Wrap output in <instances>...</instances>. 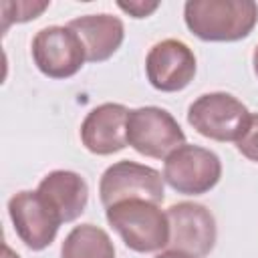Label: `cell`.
Here are the masks:
<instances>
[{
  "label": "cell",
  "instance_id": "obj_16",
  "mask_svg": "<svg viewBox=\"0 0 258 258\" xmlns=\"http://www.w3.org/2000/svg\"><path fill=\"white\" fill-rule=\"evenodd\" d=\"M236 149L242 157H246L252 163H258V113L250 115L246 131L236 141Z\"/></svg>",
  "mask_w": 258,
  "mask_h": 258
},
{
  "label": "cell",
  "instance_id": "obj_5",
  "mask_svg": "<svg viewBox=\"0 0 258 258\" xmlns=\"http://www.w3.org/2000/svg\"><path fill=\"white\" fill-rule=\"evenodd\" d=\"M161 175L173 191L202 196L218 185L222 177V161L212 149L183 143L163 159Z\"/></svg>",
  "mask_w": 258,
  "mask_h": 258
},
{
  "label": "cell",
  "instance_id": "obj_6",
  "mask_svg": "<svg viewBox=\"0 0 258 258\" xmlns=\"http://www.w3.org/2000/svg\"><path fill=\"white\" fill-rule=\"evenodd\" d=\"M30 54L36 69L48 79H71L87 62V52L77 32L67 26H44L30 42Z\"/></svg>",
  "mask_w": 258,
  "mask_h": 258
},
{
  "label": "cell",
  "instance_id": "obj_7",
  "mask_svg": "<svg viewBox=\"0 0 258 258\" xmlns=\"http://www.w3.org/2000/svg\"><path fill=\"white\" fill-rule=\"evenodd\" d=\"M165 198L163 175L145 163L121 159L109 165L99 179V200L105 208L123 200H147L161 204Z\"/></svg>",
  "mask_w": 258,
  "mask_h": 258
},
{
  "label": "cell",
  "instance_id": "obj_1",
  "mask_svg": "<svg viewBox=\"0 0 258 258\" xmlns=\"http://www.w3.org/2000/svg\"><path fill=\"white\" fill-rule=\"evenodd\" d=\"M183 22L204 42H238L258 24V4L254 0H187Z\"/></svg>",
  "mask_w": 258,
  "mask_h": 258
},
{
  "label": "cell",
  "instance_id": "obj_11",
  "mask_svg": "<svg viewBox=\"0 0 258 258\" xmlns=\"http://www.w3.org/2000/svg\"><path fill=\"white\" fill-rule=\"evenodd\" d=\"M127 115L121 103H101L93 107L79 129L81 143L93 155H113L127 147Z\"/></svg>",
  "mask_w": 258,
  "mask_h": 258
},
{
  "label": "cell",
  "instance_id": "obj_19",
  "mask_svg": "<svg viewBox=\"0 0 258 258\" xmlns=\"http://www.w3.org/2000/svg\"><path fill=\"white\" fill-rule=\"evenodd\" d=\"M2 258H20L8 244H2Z\"/></svg>",
  "mask_w": 258,
  "mask_h": 258
},
{
  "label": "cell",
  "instance_id": "obj_20",
  "mask_svg": "<svg viewBox=\"0 0 258 258\" xmlns=\"http://www.w3.org/2000/svg\"><path fill=\"white\" fill-rule=\"evenodd\" d=\"M252 69H254V75H256V79H258V44H256V48H254V52H252Z\"/></svg>",
  "mask_w": 258,
  "mask_h": 258
},
{
  "label": "cell",
  "instance_id": "obj_15",
  "mask_svg": "<svg viewBox=\"0 0 258 258\" xmlns=\"http://www.w3.org/2000/svg\"><path fill=\"white\" fill-rule=\"evenodd\" d=\"M50 6L48 0H4L0 2V20H2V32L10 28V24H22L36 20L46 8Z\"/></svg>",
  "mask_w": 258,
  "mask_h": 258
},
{
  "label": "cell",
  "instance_id": "obj_17",
  "mask_svg": "<svg viewBox=\"0 0 258 258\" xmlns=\"http://www.w3.org/2000/svg\"><path fill=\"white\" fill-rule=\"evenodd\" d=\"M117 6L129 14L131 18H147L151 16L161 4L157 0H129V2H117Z\"/></svg>",
  "mask_w": 258,
  "mask_h": 258
},
{
  "label": "cell",
  "instance_id": "obj_18",
  "mask_svg": "<svg viewBox=\"0 0 258 258\" xmlns=\"http://www.w3.org/2000/svg\"><path fill=\"white\" fill-rule=\"evenodd\" d=\"M155 258H194V256H189V254H185V252H179V250H171V248H167V250L159 252Z\"/></svg>",
  "mask_w": 258,
  "mask_h": 258
},
{
  "label": "cell",
  "instance_id": "obj_14",
  "mask_svg": "<svg viewBox=\"0 0 258 258\" xmlns=\"http://www.w3.org/2000/svg\"><path fill=\"white\" fill-rule=\"evenodd\" d=\"M60 258H115V246L103 228L87 222L64 236Z\"/></svg>",
  "mask_w": 258,
  "mask_h": 258
},
{
  "label": "cell",
  "instance_id": "obj_13",
  "mask_svg": "<svg viewBox=\"0 0 258 258\" xmlns=\"http://www.w3.org/2000/svg\"><path fill=\"white\" fill-rule=\"evenodd\" d=\"M69 26L81 38L87 62H105L109 60L125 40V26L119 16L101 12V14H85L73 18Z\"/></svg>",
  "mask_w": 258,
  "mask_h": 258
},
{
  "label": "cell",
  "instance_id": "obj_9",
  "mask_svg": "<svg viewBox=\"0 0 258 258\" xmlns=\"http://www.w3.org/2000/svg\"><path fill=\"white\" fill-rule=\"evenodd\" d=\"M8 218L20 242L32 252L48 248L62 224L36 189L16 191L8 200Z\"/></svg>",
  "mask_w": 258,
  "mask_h": 258
},
{
  "label": "cell",
  "instance_id": "obj_8",
  "mask_svg": "<svg viewBox=\"0 0 258 258\" xmlns=\"http://www.w3.org/2000/svg\"><path fill=\"white\" fill-rule=\"evenodd\" d=\"M169 244L167 248L206 258L216 246L218 228L214 214L196 202H179L167 208Z\"/></svg>",
  "mask_w": 258,
  "mask_h": 258
},
{
  "label": "cell",
  "instance_id": "obj_10",
  "mask_svg": "<svg viewBox=\"0 0 258 258\" xmlns=\"http://www.w3.org/2000/svg\"><path fill=\"white\" fill-rule=\"evenodd\" d=\"M198 60L194 50L177 40L165 38L155 42L145 56V75L149 85L161 93L183 91L196 77Z\"/></svg>",
  "mask_w": 258,
  "mask_h": 258
},
{
  "label": "cell",
  "instance_id": "obj_3",
  "mask_svg": "<svg viewBox=\"0 0 258 258\" xmlns=\"http://www.w3.org/2000/svg\"><path fill=\"white\" fill-rule=\"evenodd\" d=\"M248 107L234 95L224 91L204 93L187 107V123L206 139L238 141L250 121Z\"/></svg>",
  "mask_w": 258,
  "mask_h": 258
},
{
  "label": "cell",
  "instance_id": "obj_12",
  "mask_svg": "<svg viewBox=\"0 0 258 258\" xmlns=\"http://www.w3.org/2000/svg\"><path fill=\"white\" fill-rule=\"evenodd\" d=\"M36 191L62 224L75 222L85 212L89 202V185L85 177L71 169L48 171L40 179Z\"/></svg>",
  "mask_w": 258,
  "mask_h": 258
},
{
  "label": "cell",
  "instance_id": "obj_4",
  "mask_svg": "<svg viewBox=\"0 0 258 258\" xmlns=\"http://www.w3.org/2000/svg\"><path fill=\"white\" fill-rule=\"evenodd\" d=\"M183 143L185 133L167 109L155 105L129 109L127 145L135 149L139 155L151 159H165Z\"/></svg>",
  "mask_w": 258,
  "mask_h": 258
},
{
  "label": "cell",
  "instance_id": "obj_2",
  "mask_svg": "<svg viewBox=\"0 0 258 258\" xmlns=\"http://www.w3.org/2000/svg\"><path fill=\"white\" fill-rule=\"evenodd\" d=\"M105 218L121 242L133 252L151 254L167 248L169 244L167 212H163L155 202L123 200L105 208Z\"/></svg>",
  "mask_w": 258,
  "mask_h": 258
}]
</instances>
